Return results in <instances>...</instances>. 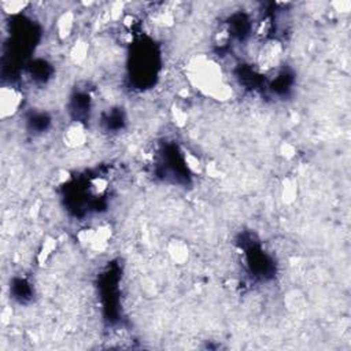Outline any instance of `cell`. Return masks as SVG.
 <instances>
[{
	"instance_id": "6da1fadb",
	"label": "cell",
	"mask_w": 351,
	"mask_h": 351,
	"mask_svg": "<svg viewBox=\"0 0 351 351\" xmlns=\"http://www.w3.org/2000/svg\"><path fill=\"white\" fill-rule=\"evenodd\" d=\"M188 77L191 83L209 96L225 101L231 96V87L222 81L219 66L206 57H197L188 65Z\"/></svg>"
},
{
	"instance_id": "ac0fdd59",
	"label": "cell",
	"mask_w": 351,
	"mask_h": 351,
	"mask_svg": "<svg viewBox=\"0 0 351 351\" xmlns=\"http://www.w3.org/2000/svg\"><path fill=\"white\" fill-rule=\"evenodd\" d=\"M40 206H41V203L40 202H36V205L33 207H32V210H31V214H32V217H37L39 215V213H40Z\"/></svg>"
},
{
	"instance_id": "5bb4252c",
	"label": "cell",
	"mask_w": 351,
	"mask_h": 351,
	"mask_svg": "<svg viewBox=\"0 0 351 351\" xmlns=\"http://www.w3.org/2000/svg\"><path fill=\"white\" fill-rule=\"evenodd\" d=\"M171 115H173V119H174V122L177 127H185L187 125V122H188V114L185 113L184 110L180 109V107H173L171 109Z\"/></svg>"
},
{
	"instance_id": "52a82bcc",
	"label": "cell",
	"mask_w": 351,
	"mask_h": 351,
	"mask_svg": "<svg viewBox=\"0 0 351 351\" xmlns=\"http://www.w3.org/2000/svg\"><path fill=\"white\" fill-rule=\"evenodd\" d=\"M74 29V14L63 13L57 21V33L61 39H67Z\"/></svg>"
},
{
	"instance_id": "7a4b0ae2",
	"label": "cell",
	"mask_w": 351,
	"mask_h": 351,
	"mask_svg": "<svg viewBox=\"0 0 351 351\" xmlns=\"http://www.w3.org/2000/svg\"><path fill=\"white\" fill-rule=\"evenodd\" d=\"M23 95L21 91L13 87H3L0 91V115L6 119L17 114L18 110L21 109Z\"/></svg>"
},
{
	"instance_id": "9c48e42d",
	"label": "cell",
	"mask_w": 351,
	"mask_h": 351,
	"mask_svg": "<svg viewBox=\"0 0 351 351\" xmlns=\"http://www.w3.org/2000/svg\"><path fill=\"white\" fill-rule=\"evenodd\" d=\"M298 195V184L294 179H285L283 183V191H281V197L285 203L295 202Z\"/></svg>"
},
{
	"instance_id": "30bf717a",
	"label": "cell",
	"mask_w": 351,
	"mask_h": 351,
	"mask_svg": "<svg viewBox=\"0 0 351 351\" xmlns=\"http://www.w3.org/2000/svg\"><path fill=\"white\" fill-rule=\"evenodd\" d=\"M88 55V45L85 41H77V43L71 47L70 49V58L74 63H83L87 59Z\"/></svg>"
},
{
	"instance_id": "277c9868",
	"label": "cell",
	"mask_w": 351,
	"mask_h": 351,
	"mask_svg": "<svg viewBox=\"0 0 351 351\" xmlns=\"http://www.w3.org/2000/svg\"><path fill=\"white\" fill-rule=\"evenodd\" d=\"M283 54V47L277 41H270L266 45H263L262 49L259 51L258 63L262 69H272L279 63Z\"/></svg>"
},
{
	"instance_id": "4fadbf2b",
	"label": "cell",
	"mask_w": 351,
	"mask_h": 351,
	"mask_svg": "<svg viewBox=\"0 0 351 351\" xmlns=\"http://www.w3.org/2000/svg\"><path fill=\"white\" fill-rule=\"evenodd\" d=\"M27 6L28 3H25V2H3L2 3V9L9 14H17L23 11Z\"/></svg>"
},
{
	"instance_id": "8fae6325",
	"label": "cell",
	"mask_w": 351,
	"mask_h": 351,
	"mask_svg": "<svg viewBox=\"0 0 351 351\" xmlns=\"http://www.w3.org/2000/svg\"><path fill=\"white\" fill-rule=\"evenodd\" d=\"M153 21L161 27H170L174 22V14L170 10H158L153 17Z\"/></svg>"
},
{
	"instance_id": "3957f363",
	"label": "cell",
	"mask_w": 351,
	"mask_h": 351,
	"mask_svg": "<svg viewBox=\"0 0 351 351\" xmlns=\"http://www.w3.org/2000/svg\"><path fill=\"white\" fill-rule=\"evenodd\" d=\"M88 132L87 128L84 127V123L76 121L70 123L63 132V143H65L69 148H80L87 143Z\"/></svg>"
},
{
	"instance_id": "7c38bea8",
	"label": "cell",
	"mask_w": 351,
	"mask_h": 351,
	"mask_svg": "<svg viewBox=\"0 0 351 351\" xmlns=\"http://www.w3.org/2000/svg\"><path fill=\"white\" fill-rule=\"evenodd\" d=\"M185 165L192 173H202L203 167H205L202 161L192 153H185Z\"/></svg>"
},
{
	"instance_id": "8992f818",
	"label": "cell",
	"mask_w": 351,
	"mask_h": 351,
	"mask_svg": "<svg viewBox=\"0 0 351 351\" xmlns=\"http://www.w3.org/2000/svg\"><path fill=\"white\" fill-rule=\"evenodd\" d=\"M167 253L170 255V258L179 265H183L189 257L188 246L183 240H171L167 244Z\"/></svg>"
},
{
	"instance_id": "5b68a950",
	"label": "cell",
	"mask_w": 351,
	"mask_h": 351,
	"mask_svg": "<svg viewBox=\"0 0 351 351\" xmlns=\"http://www.w3.org/2000/svg\"><path fill=\"white\" fill-rule=\"evenodd\" d=\"M110 239H111V227L110 225H101V227L93 229V237L89 248H92L97 253L105 251L109 246Z\"/></svg>"
},
{
	"instance_id": "9a60e30c",
	"label": "cell",
	"mask_w": 351,
	"mask_h": 351,
	"mask_svg": "<svg viewBox=\"0 0 351 351\" xmlns=\"http://www.w3.org/2000/svg\"><path fill=\"white\" fill-rule=\"evenodd\" d=\"M281 154H283V157H285L287 159H291L295 157L296 148H295L292 144H290V143H284V144L281 145Z\"/></svg>"
},
{
	"instance_id": "ba28073f",
	"label": "cell",
	"mask_w": 351,
	"mask_h": 351,
	"mask_svg": "<svg viewBox=\"0 0 351 351\" xmlns=\"http://www.w3.org/2000/svg\"><path fill=\"white\" fill-rule=\"evenodd\" d=\"M57 239L53 236H47L44 239L43 244H41V248H40L39 254H37V262L40 265H45L48 262V259L51 258V255L55 253L57 250Z\"/></svg>"
},
{
	"instance_id": "2e32d148",
	"label": "cell",
	"mask_w": 351,
	"mask_h": 351,
	"mask_svg": "<svg viewBox=\"0 0 351 351\" xmlns=\"http://www.w3.org/2000/svg\"><path fill=\"white\" fill-rule=\"evenodd\" d=\"M106 188H107V181L105 179L97 177L92 181V189L95 191V193H102L103 191H106Z\"/></svg>"
},
{
	"instance_id": "e0dca14e",
	"label": "cell",
	"mask_w": 351,
	"mask_h": 351,
	"mask_svg": "<svg viewBox=\"0 0 351 351\" xmlns=\"http://www.w3.org/2000/svg\"><path fill=\"white\" fill-rule=\"evenodd\" d=\"M206 171L207 174L210 176V177H219V176L222 174V171H221V169H219V166L217 165V163L214 162H209L206 165Z\"/></svg>"
}]
</instances>
